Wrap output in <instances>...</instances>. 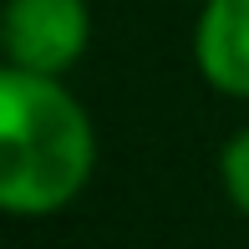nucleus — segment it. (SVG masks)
Listing matches in <instances>:
<instances>
[{
  "label": "nucleus",
  "instance_id": "f257e3e1",
  "mask_svg": "<svg viewBox=\"0 0 249 249\" xmlns=\"http://www.w3.org/2000/svg\"><path fill=\"white\" fill-rule=\"evenodd\" d=\"M97 173V122L61 76L0 61V213L51 219Z\"/></svg>",
  "mask_w": 249,
  "mask_h": 249
},
{
  "label": "nucleus",
  "instance_id": "f03ea898",
  "mask_svg": "<svg viewBox=\"0 0 249 249\" xmlns=\"http://www.w3.org/2000/svg\"><path fill=\"white\" fill-rule=\"evenodd\" d=\"M92 46L87 0H5L0 5V51L10 66L41 76H66Z\"/></svg>",
  "mask_w": 249,
  "mask_h": 249
},
{
  "label": "nucleus",
  "instance_id": "7ed1b4c3",
  "mask_svg": "<svg viewBox=\"0 0 249 249\" xmlns=\"http://www.w3.org/2000/svg\"><path fill=\"white\" fill-rule=\"evenodd\" d=\"M194 61L213 92L249 102V0H203L194 20Z\"/></svg>",
  "mask_w": 249,
  "mask_h": 249
},
{
  "label": "nucleus",
  "instance_id": "20e7f679",
  "mask_svg": "<svg viewBox=\"0 0 249 249\" xmlns=\"http://www.w3.org/2000/svg\"><path fill=\"white\" fill-rule=\"evenodd\" d=\"M219 188L239 209V219H249V127L229 132V142L219 148Z\"/></svg>",
  "mask_w": 249,
  "mask_h": 249
},
{
  "label": "nucleus",
  "instance_id": "39448f33",
  "mask_svg": "<svg viewBox=\"0 0 249 249\" xmlns=\"http://www.w3.org/2000/svg\"><path fill=\"white\" fill-rule=\"evenodd\" d=\"M0 61H5V51H0Z\"/></svg>",
  "mask_w": 249,
  "mask_h": 249
}]
</instances>
